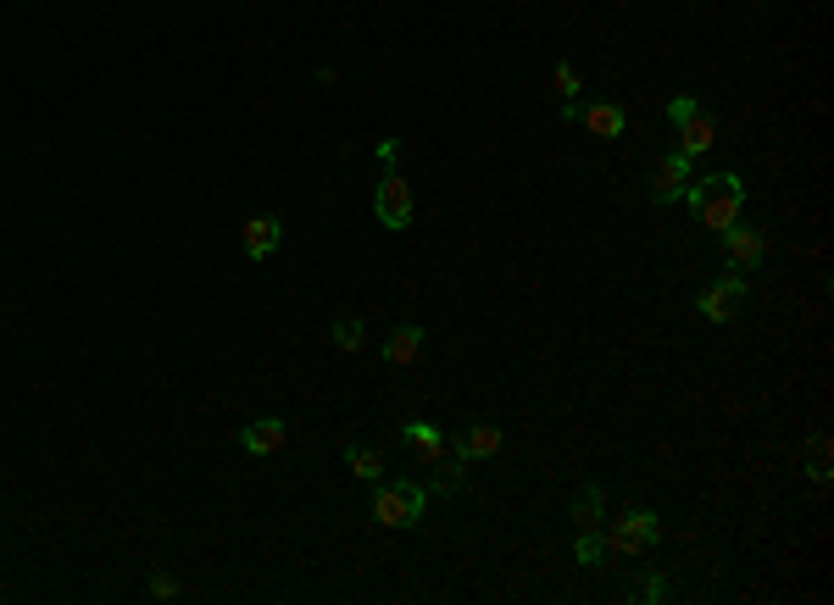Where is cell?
<instances>
[{
    "instance_id": "obj_19",
    "label": "cell",
    "mask_w": 834,
    "mask_h": 605,
    "mask_svg": "<svg viewBox=\"0 0 834 605\" xmlns=\"http://www.w3.org/2000/svg\"><path fill=\"white\" fill-rule=\"evenodd\" d=\"M551 84H557V95H562V101H579V90H584V84H579V68H573V62H557Z\"/></svg>"
},
{
    "instance_id": "obj_4",
    "label": "cell",
    "mask_w": 834,
    "mask_h": 605,
    "mask_svg": "<svg viewBox=\"0 0 834 605\" xmlns=\"http://www.w3.org/2000/svg\"><path fill=\"white\" fill-rule=\"evenodd\" d=\"M424 505H429V489L424 483H384L378 478V494H373V516H378V527H411L417 516H424Z\"/></svg>"
},
{
    "instance_id": "obj_7",
    "label": "cell",
    "mask_w": 834,
    "mask_h": 605,
    "mask_svg": "<svg viewBox=\"0 0 834 605\" xmlns=\"http://www.w3.org/2000/svg\"><path fill=\"white\" fill-rule=\"evenodd\" d=\"M684 189H690V156H684V151H673V156H662V162H657L651 201H657V206H673V201H684Z\"/></svg>"
},
{
    "instance_id": "obj_17",
    "label": "cell",
    "mask_w": 834,
    "mask_h": 605,
    "mask_svg": "<svg viewBox=\"0 0 834 605\" xmlns=\"http://www.w3.org/2000/svg\"><path fill=\"white\" fill-rule=\"evenodd\" d=\"M435 466H440V472H435V489H446V494H462V489H468V461H462V455H451V461L440 455Z\"/></svg>"
},
{
    "instance_id": "obj_20",
    "label": "cell",
    "mask_w": 834,
    "mask_h": 605,
    "mask_svg": "<svg viewBox=\"0 0 834 605\" xmlns=\"http://www.w3.org/2000/svg\"><path fill=\"white\" fill-rule=\"evenodd\" d=\"M812 483H817V489H828V433H817V439H812Z\"/></svg>"
},
{
    "instance_id": "obj_5",
    "label": "cell",
    "mask_w": 834,
    "mask_h": 605,
    "mask_svg": "<svg viewBox=\"0 0 834 605\" xmlns=\"http://www.w3.org/2000/svg\"><path fill=\"white\" fill-rule=\"evenodd\" d=\"M740 306H745V273H723V278H712V284L695 295V311H701L706 322H734Z\"/></svg>"
},
{
    "instance_id": "obj_16",
    "label": "cell",
    "mask_w": 834,
    "mask_h": 605,
    "mask_svg": "<svg viewBox=\"0 0 834 605\" xmlns=\"http://www.w3.org/2000/svg\"><path fill=\"white\" fill-rule=\"evenodd\" d=\"M573 555H579V566H601V561H607V533H601V527H579Z\"/></svg>"
},
{
    "instance_id": "obj_14",
    "label": "cell",
    "mask_w": 834,
    "mask_h": 605,
    "mask_svg": "<svg viewBox=\"0 0 834 605\" xmlns=\"http://www.w3.org/2000/svg\"><path fill=\"white\" fill-rule=\"evenodd\" d=\"M417 350H424V328H411V322H406V328H395V334L384 339V356H389L395 367H411V361H417Z\"/></svg>"
},
{
    "instance_id": "obj_18",
    "label": "cell",
    "mask_w": 834,
    "mask_h": 605,
    "mask_svg": "<svg viewBox=\"0 0 834 605\" xmlns=\"http://www.w3.org/2000/svg\"><path fill=\"white\" fill-rule=\"evenodd\" d=\"M345 466H350L356 478H367V483L384 478V455H378V450H356V444H350V450H345Z\"/></svg>"
},
{
    "instance_id": "obj_2",
    "label": "cell",
    "mask_w": 834,
    "mask_h": 605,
    "mask_svg": "<svg viewBox=\"0 0 834 605\" xmlns=\"http://www.w3.org/2000/svg\"><path fill=\"white\" fill-rule=\"evenodd\" d=\"M378 156H384V178L373 189V217L400 234V228H411V184L395 173V145H378Z\"/></svg>"
},
{
    "instance_id": "obj_3",
    "label": "cell",
    "mask_w": 834,
    "mask_h": 605,
    "mask_svg": "<svg viewBox=\"0 0 834 605\" xmlns=\"http://www.w3.org/2000/svg\"><path fill=\"white\" fill-rule=\"evenodd\" d=\"M668 117H673V129H679V151L695 162V156H706L712 145H718V123H712V112L695 101V95H673L668 101Z\"/></svg>"
},
{
    "instance_id": "obj_11",
    "label": "cell",
    "mask_w": 834,
    "mask_h": 605,
    "mask_svg": "<svg viewBox=\"0 0 834 605\" xmlns=\"http://www.w3.org/2000/svg\"><path fill=\"white\" fill-rule=\"evenodd\" d=\"M501 450V428H490V422H474L462 439H457V455L462 461H479V455H496Z\"/></svg>"
},
{
    "instance_id": "obj_9",
    "label": "cell",
    "mask_w": 834,
    "mask_h": 605,
    "mask_svg": "<svg viewBox=\"0 0 834 605\" xmlns=\"http://www.w3.org/2000/svg\"><path fill=\"white\" fill-rule=\"evenodd\" d=\"M284 439H289V422H284V417H256V422L240 428V444H245L251 455H273V450H284Z\"/></svg>"
},
{
    "instance_id": "obj_21",
    "label": "cell",
    "mask_w": 834,
    "mask_h": 605,
    "mask_svg": "<svg viewBox=\"0 0 834 605\" xmlns=\"http://www.w3.org/2000/svg\"><path fill=\"white\" fill-rule=\"evenodd\" d=\"M334 345H339V350H362V322H350V317L334 322Z\"/></svg>"
},
{
    "instance_id": "obj_1",
    "label": "cell",
    "mask_w": 834,
    "mask_h": 605,
    "mask_svg": "<svg viewBox=\"0 0 834 605\" xmlns=\"http://www.w3.org/2000/svg\"><path fill=\"white\" fill-rule=\"evenodd\" d=\"M684 201H690L695 223H706L712 234H729V228L740 223L745 184H740V173H712V178H695V184L684 189Z\"/></svg>"
},
{
    "instance_id": "obj_10",
    "label": "cell",
    "mask_w": 834,
    "mask_h": 605,
    "mask_svg": "<svg viewBox=\"0 0 834 605\" xmlns=\"http://www.w3.org/2000/svg\"><path fill=\"white\" fill-rule=\"evenodd\" d=\"M278 239H284V223H278L273 212H262V217L245 223V256H251V262H267V256L278 250Z\"/></svg>"
},
{
    "instance_id": "obj_13",
    "label": "cell",
    "mask_w": 834,
    "mask_h": 605,
    "mask_svg": "<svg viewBox=\"0 0 834 605\" xmlns=\"http://www.w3.org/2000/svg\"><path fill=\"white\" fill-rule=\"evenodd\" d=\"M584 129H590L596 140H618V134H623V106H612V101L584 106Z\"/></svg>"
},
{
    "instance_id": "obj_23",
    "label": "cell",
    "mask_w": 834,
    "mask_h": 605,
    "mask_svg": "<svg viewBox=\"0 0 834 605\" xmlns=\"http://www.w3.org/2000/svg\"><path fill=\"white\" fill-rule=\"evenodd\" d=\"M151 594H156V599H173V594H179V583H173L167 572H151Z\"/></svg>"
},
{
    "instance_id": "obj_22",
    "label": "cell",
    "mask_w": 834,
    "mask_h": 605,
    "mask_svg": "<svg viewBox=\"0 0 834 605\" xmlns=\"http://www.w3.org/2000/svg\"><path fill=\"white\" fill-rule=\"evenodd\" d=\"M640 599H645V605L668 599V572H645V583H640Z\"/></svg>"
},
{
    "instance_id": "obj_12",
    "label": "cell",
    "mask_w": 834,
    "mask_h": 605,
    "mask_svg": "<svg viewBox=\"0 0 834 605\" xmlns=\"http://www.w3.org/2000/svg\"><path fill=\"white\" fill-rule=\"evenodd\" d=\"M601 516H607V489H601V483H584V489L573 494V527H601Z\"/></svg>"
},
{
    "instance_id": "obj_6",
    "label": "cell",
    "mask_w": 834,
    "mask_h": 605,
    "mask_svg": "<svg viewBox=\"0 0 834 605\" xmlns=\"http://www.w3.org/2000/svg\"><path fill=\"white\" fill-rule=\"evenodd\" d=\"M657 539H662L657 511H623V522L607 533V550H612V555H640V550H651Z\"/></svg>"
},
{
    "instance_id": "obj_15",
    "label": "cell",
    "mask_w": 834,
    "mask_h": 605,
    "mask_svg": "<svg viewBox=\"0 0 834 605\" xmlns=\"http://www.w3.org/2000/svg\"><path fill=\"white\" fill-rule=\"evenodd\" d=\"M406 444L424 455V461H440V455H446V433H440L435 422H411V428H406Z\"/></svg>"
},
{
    "instance_id": "obj_8",
    "label": "cell",
    "mask_w": 834,
    "mask_h": 605,
    "mask_svg": "<svg viewBox=\"0 0 834 605\" xmlns=\"http://www.w3.org/2000/svg\"><path fill=\"white\" fill-rule=\"evenodd\" d=\"M723 250H729V267H734V273H751V267H762L767 239H762L756 228H740V223H734V228L723 234Z\"/></svg>"
}]
</instances>
